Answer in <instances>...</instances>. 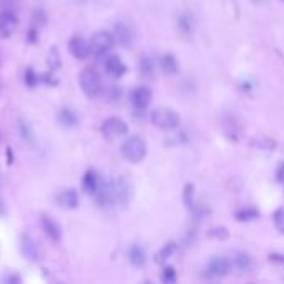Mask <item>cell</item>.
Segmentation results:
<instances>
[{
    "instance_id": "obj_33",
    "label": "cell",
    "mask_w": 284,
    "mask_h": 284,
    "mask_svg": "<svg viewBox=\"0 0 284 284\" xmlns=\"http://www.w3.org/2000/svg\"><path fill=\"white\" fill-rule=\"evenodd\" d=\"M0 140H2V135H0Z\"/></svg>"
},
{
    "instance_id": "obj_1",
    "label": "cell",
    "mask_w": 284,
    "mask_h": 284,
    "mask_svg": "<svg viewBox=\"0 0 284 284\" xmlns=\"http://www.w3.org/2000/svg\"><path fill=\"white\" fill-rule=\"evenodd\" d=\"M152 118V123L160 130H175V128L179 127L181 123V118L173 108H166V107H160V108H154L150 115Z\"/></svg>"
},
{
    "instance_id": "obj_30",
    "label": "cell",
    "mask_w": 284,
    "mask_h": 284,
    "mask_svg": "<svg viewBox=\"0 0 284 284\" xmlns=\"http://www.w3.org/2000/svg\"><path fill=\"white\" fill-rule=\"evenodd\" d=\"M20 131H22L23 138H27L28 141L32 140V131H30V128H28L27 123H20Z\"/></svg>"
},
{
    "instance_id": "obj_14",
    "label": "cell",
    "mask_w": 284,
    "mask_h": 284,
    "mask_svg": "<svg viewBox=\"0 0 284 284\" xmlns=\"http://www.w3.org/2000/svg\"><path fill=\"white\" fill-rule=\"evenodd\" d=\"M20 248H22L23 256L27 258L28 261H39L40 260L39 246H37V243L28 235L22 236V244H20Z\"/></svg>"
},
{
    "instance_id": "obj_2",
    "label": "cell",
    "mask_w": 284,
    "mask_h": 284,
    "mask_svg": "<svg viewBox=\"0 0 284 284\" xmlns=\"http://www.w3.org/2000/svg\"><path fill=\"white\" fill-rule=\"evenodd\" d=\"M146 152H148V148H146L145 140L136 135L127 138L122 145V154L131 163H140L141 160H145Z\"/></svg>"
},
{
    "instance_id": "obj_24",
    "label": "cell",
    "mask_w": 284,
    "mask_h": 284,
    "mask_svg": "<svg viewBox=\"0 0 284 284\" xmlns=\"http://www.w3.org/2000/svg\"><path fill=\"white\" fill-rule=\"evenodd\" d=\"M175 249H176V246H175V243H168V244H165V248H163L161 251L156 254V261H158V262L166 261V260H168V258L171 256V254L175 253Z\"/></svg>"
},
{
    "instance_id": "obj_6",
    "label": "cell",
    "mask_w": 284,
    "mask_h": 284,
    "mask_svg": "<svg viewBox=\"0 0 284 284\" xmlns=\"http://www.w3.org/2000/svg\"><path fill=\"white\" fill-rule=\"evenodd\" d=\"M102 133L107 138H118L128 133V125L118 116H108L102 123Z\"/></svg>"
},
{
    "instance_id": "obj_8",
    "label": "cell",
    "mask_w": 284,
    "mask_h": 284,
    "mask_svg": "<svg viewBox=\"0 0 284 284\" xmlns=\"http://www.w3.org/2000/svg\"><path fill=\"white\" fill-rule=\"evenodd\" d=\"M68 50L75 58H78V60H85V58H88V55L91 53L90 44L85 39H82V37H72V39L68 40Z\"/></svg>"
},
{
    "instance_id": "obj_7",
    "label": "cell",
    "mask_w": 284,
    "mask_h": 284,
    "mask_svg": "<svg viewBox=\"0 0 284 284\" xmlns=\"http://www.w3.org/2000/svg\"><path fill=\"white\" fill-rule=\"evenodd\" d=\"M233 266H231V260L224 256H216L208 262V274L213 278H224L231 273Z\"/></svg>"
},
{
    "instance_id": "obj_12",
    "label": "cell",
    "mask_w": 284,
    "mask_h": 284,
    "mask_svg": "<svg viewBox=\"0 0 284 284\" xmlns=\"http://www.w3.org/2000/svg\"><path fill=\"white\" fill-rule=\"evenodd\" d=\"M231 266L240 273H248L253 268V258L244 251H236L231 254Z\"/></svg>"
},
{
    "instance_id": "obj_3",
    "label": "cell",
    "mask_w": 284,
    "mask_h": 284,
    "mask_svg": "<svg viewBox=\"0 0 284 284\" xmlns=\"http://www.w3.org/2000/svg\"><path fill=\"white\" fill-rule=\"evenodd\" d=\"M78 80H80V88L83 90V93H85L87 97L93 98L102 91V78H100V73L93 68V66L83 68Z\"/></svg>"
},
{
    "instance_id": "obj_27",
    "label": "cell",
    "mask_w": 284,
    "mask_h": 284,
    "mask_svg": "<svg viewBox=\"0 0 284 284\" xmlns=\"http://www.w3.org/2000/svg\"><path fill=\"white\" fill-rule=\"evenodd\" d=\"M23 80H25V85L30 87V88H33V87L39 83V77L35 75V72L28 66L27 70H25V75H23Z\"/></svg>"
},
{
    "instance_id": "obj_13",
    "label": "cell",
    "mask_w": 284,
    "mask_h": 284,
    "mask_svg": "<svg viewBox=\"0 0 284 284\" xmlns=\"http://www.w3.org/2000/svg\"><path fill=\"white\" fill-rule=\"evenodd\" d=\"M105 70L111 75V77L120 78V77H123V75L127 73L128 68L118 55H110V57L105 58Z\"/></svg>"
},
{
    "instance_id": "obj_28",
    "label": "cell",
    "mask_w": 284,
    "mask_h": 284,
    "mask_svg": "<svg viewBox=\"0 0 284 284\" xmlns=\"http://www.w3.org/2000/svg\"><path fill=\"white\" fill-rule=\"evenodd\" d=\"M161 279H163L165 283H170V284H171V283H175V281H176V271H175L173 268H170V266H168V268L163 269Z\"/></svg>"
},
{
    "instance_id": "obj_9",
    "label": "cell",
    "mask_w": 284,
    "mask_h": 284,
    "mask_svg": "<svg viewBox=\"0 0 284 284\" xmlns=\"http://www.w3.org/2000/svg\"><path fill=\"white\" fill-rule=\"evenodd\" d=\"M40 226H42V231L45 233V236H47L48 240L55 241V243H58V241L62 240V228L53 218H50L47 215H42Z\"/></svg>"
},
{
    "instance_id": "obj_11",
    "label": "cell",
    "mask_w": 284,
    "mask_h": 284,
    "mask_svg": "<svg viewBox=\"0 0 284 284\" xmlns=\"http://www.w3.org/2000/svg\"><path fill=\"white\" fill-rule=\"evenodd\" d=\"M152 102V90L148 87H138V88L133 90L131 93V105L136 110H145L146 107Z\"/></svg>"
},
{
    "instance_id": "obj_25",
    "label": "cell",
    "mask_w": 284,
    "mask_h": 284,
    "mask_svg": "<svg viewBox=\"0 0 284 284\" xmlns=\"http://www.w3.org/2000/svg\"><path fill=\"white\" fill-rule=\"evenodd\" d=\"M273 221H274V226H276L278 231L284 235V210H283V208H279V210L274 211Z\"/></svg>"
},
{
    "instance_id": "obj_18",
    "label": "cell",
    "mask_w": 284,
    "mask_h": 284,
    "mask_svg": "<svg viewBox=\"0 0 284 284\" xmlns=\"http://www.w3.org/2000/svg\"><path fill=\"white\" fill-rule=\"evenodd\" d=\"M113 37H115V40L118 42V44L123 45V47H128L130 42H131V32L125 23H116L115 25V35Z\"/></svg>"
},
{
    "instance_id": "obj_19",
    "label": "cell",
    "mask_w": 284,
    "mask_h": 284,
    "mask_svg": "<svg viewBox=\"0 0 284 284\" xmlns=\"http://www.w3.org/2000/svg\"><path fill=\"white\" fill-rule=\"evenodd\" d=\"M235 218L241 223H248V221H253L256 218H260V211L256 208H251V206H246V208H241L235 213Z\"/></svg>"
},
{
    "instance_id": "obj_4",
    "label": "cell",
    "mask_w": 284,
    "mask_h": 284,
    "mask_svg": "<svg viewBox=\"0 0 284 284\" xmlns=\"http://www.w3.org/2000/svg\"><path fill=\"white\" fill-rule=\"evenodd\" d=\"M110 183V196L111 204H128L131 198V186L125 178H116Z\"/></svg>"
},
{
    "instance_id": "obj_21",
    "label": "cell",
    "mask_w": 284,
    "mask_h": 284,
    "mask_svg": "<svg viewBox=\"0 0 284 284\" xmlns=\"http://www.w3.org/2000/svg\"><path fill=\"white\" fill-rule=\"evenodd\" d=\"M58 122L64 125V127L72 128V127L77 125L78 118H77V115H75L72 110H68V108H64V110H60V113H58Z\"/></svg>"
},
{
    "instance_id": "obj_23",
    "label": "cell",
    "mask_w": 284,
    "mask_h": 284,
    "mask_svg": "<svg viewBox=\"0 0 284 284\" xmlns=\"http://www.w3.org/2000/svg\"><path fill=\"white\" fill-rule=\"evenodd\" d=\"M183 201H185L186 208L193 210L195 208V186L191 183H186L185 190H183Z\"/></svg>"
},
{
    "instance_id": "obj_31",
    "label": "cell",
    "mask_w": 284,
    "mask_h": 284,
    "mask_svg": "<svg viewBox=\"0 0 284 284\" xmlns=\"http://www.w3.org/2000/svg\"><path fill=\"white\" fill-rule=\"evenodd\" d=\"M276 179L279 183H284V163H281V165L278 166L276 170Z\"/></svg>"
},
{
    "instance_id": "obj_16",
    "label": "cell",
    "mask_w": 284,
    "mask_h": 284,
    "mask_svg": "<svg viewBox=\"0 0 284 284\" xmlns=\"http://www.w3.org/2000/svg\"><path fill=\"white\" fill-rule=\"evenodd\" d=\"M160 66L165 75H176L179 70V64L176 58H175L173 53H165V55H161Z\"/></svg>"
},
{
    "instance_id": "obj_17",
    "label": "cell",
    "mask_w": 284,
    "mask_h": 284,
    "mask_svg": "<svg viewBox=\"0 0 284 284\" xmlns=\"http://www.w3.org/2000/svg\"><path fill=\"white\" fill-rule=\"evenodd\" d=\"M100 183H102V179H100V176L97 175V171L93 170H88L85 173V176H83V190L87 191L88 195H95V191L98 190Z\"/></svg>"
},
{
    "instance_id": "obj_26",
    "label": "cell",
    "mask_w": 284,
    "mask_h": 284,
    "mask_svg": "<svg viewBox=\"0 0 284 284\" xmlns=\"http://www.w3.org/2000/svg\"><path fill=\"white\" fill-rule=\"evenodd\" d=\"M60 55H58V50L57 48H52L50 50V53H48V65H50V70L52 72H55V70L60 66Z\"/></svg>"
},
{
    "instance_id": "obj_10",
    "label": "cell",
    "mask_w": 284,
    "mask_h": 284,
    "mask_svg": "<svg viewBox=\"0 0 284 284\" xmlns=\"http://www.w3.org/2000/svg\"><path fill=\"white\" fill-rule=\"evenodd\" d=\"M17 25H19V19H17L14 12L10 10L0 12V37H3V39L10 37L15 32Z\"/></svg>"
},
{
    "instance_id": "obj_20",
    "label": "cell",
    "mask_w": 284,
    "mask_h": 284,
    "mask_svg": "<svg viewBox=\"0 0 284 284\" xmlns=\"http://www.w3.org/2000/svg\"><path fill=\"white\" fill-rule=\"evenodd\" d=\"M128 258H130V262L135 266V268H143L145 262H146V254L143 251V248H140V246H133V248L130 249Z\"/></svg>"
},
{
    "instance_id": "obj_15",
    "label": "cell",
    "mask_w": 284,
    "mask_h": 284,
    "mask_svg": "<svg viewBox=\"0 0 284 284\" xmlns=\"http://www.w3.org/2000/svg\"><path fill=\"white\" fill-rule=\"evenodd\" d=\"M57 201L60 206L64 208H68V210H73V208L78 206V193L77 190H73V188H68V190H64L60 191V193L57 195Z\"/></svg>"
},
{
    "instance_id": "obj_29",
    "label": "cell",
    "mask_w": 284,
    "mask_h": 284,
    "mask_svg": "<svg viewBox=\"0 0 284 284\" xmlns=\"http://www.w3.org/2000/svg\"><path fill=\"white\" fill-rule=\"evenodd\" d=\"M210 235L211 236H215V238H218V240H226L228 238V231L224 228H213L211 231H210Z\"/></svg>"
},
{
    "instance_id": "obj_22",
    "label": "cell",
    "mask_w": 284,
    "mask_h": 284,
    "mask_svg": "<svg viewBox=\"0 0 284 284\" xmlns=\"http://www.w3.org/2000/svg\"><path fill=\"white\" fill-rule=\"evenodd\" d=\"M140 70H141V75L146 78H152L154 75V65H153V60L150 57H143L140 62Z\"/></svg>"
},
{
    "instance_id": "obj_32",
    "label": "cell",
    "mask_w": 284,
    "mask_h": 284,
    "mask_svg": "<svg viewBox=\"0 0 284 284\" xmlns=\"http://www.w3.org/2000/svg\"><path fill=\"white\" fill-rule=\"evenodd\" d=\"M7 158H8V165H12V161H14V154H12V150L7 148Z\"/></svg>"
},
{
    "instance_id": "obj_5",
    "label": "cell",
    "mask_w": 284,
    "mask_h": 284,
    "mask_svg": "<svg viewBox=\"0 0 284 284\" xmlns=\"http://www.w3.org/2000/svg\"><path fill=\"white\" fill-rule=\"evenodd\" d=\"M115 45V37L111 35L110 32H98L91 37L90 47L91 52L97 53V55H105V53L110 52Z\"/></svg>"
}]
</instances>
